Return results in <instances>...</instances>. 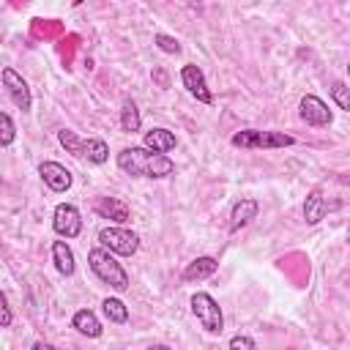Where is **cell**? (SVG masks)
Returning <instances> with one entry per match:
<instances>
[{
	"mask_svg": "<svg viewBox=\"0 0 350 350\" xmlns=\"http://www.w3.org/2000/svg\"><path fill=\"white\" fill-rule=\"evenodd\" d=\"M71 325L82 334V336H90V339H98L101 336V323H98V317L90 312V309H79V312H74V317H71Z\"/></svg>",
	"mask_w": 350,
	"mask_h": 350,
	"instance_id": "17",
	"label": "cell"
},
{
	"mask_svg": "<svg viewBox=\"0 0 350 350\" xmlns=\"http://www.w3.org/2000/svg\"><path fill=\"white\" fill-rule=\"evenodd\" d=\"M30 350H57V347H52L49 342H41V339H38V342H33V347H30Z\"/></svg>",
	"mask_w": 350,
	"mask_h": 350,
	"instance_id": "28",
	"label": "cell"
},
{
	"mask_svg": "<svg viewBox=\"0 0 350 350\" xmlns=\"http://www.w3.org/2000/svg\"><path fill=\"white\" fill-rule=\"evenodd\" d=\"M235 148H252V150H273V148H290L295 139L284 131H260V129H243L235 131L230 139Z\"/></svg>",
	"mask_w": 350,
	"mask_h": 350,
	"instance_id": "3",
	"label": "cell"
},
{
	"mask_svg": "<svg viewBox=\"0 0 350 350\" xmlns=\"http://www.w3.org/2000/svg\"><path fill=\"white\" fill-rule=\"evenodd\" d=\"M118 167L131 178H170L175 172V161L170 156L148 148H123L118 153Z\"/></svg>",
	"mask_w": 350,
	"mask_h": 350,
	"instance_id": "1",
	"label": "cell"
},
{
	"mask_svg": "<svg viewBox=\"0 0 350 350\" xmlns=\"http://www.w3.org/2000/svg\"><path fill=\"white\" fill-rule=\"evenodd\" d=\"M153 79H156L161 88H167V85H170V79H167V74H164L161 68H156V71H153Z\"/></svg>",
	"mask_w": 350,
	"mask_h": 350,
	"instance_id": "27",
	"label": "cell"
},
{
	"mask_svg": "<svg viewBox=\"0 0 350 350\" xmlns=\"http://www.w3.org/2000/svg\"><path fill=\"white\" fill-rule=\"evenodd\" d=\"M3 88L8 90V96H11V101L16 104V109H22V112H30V107H33V96H30V88H27V82L14 71V68H3Z\"/></svg>",
	"mask_w": 350,
	"mask_h": 350,
	"instance_id": "9",
	"label": "cell"
},
{
	"mask_svg": "<svg viewBox=\"0 0 350 350\" xmlns=\"http://www.w3.org/2000/svg\"><path fill=\"white\" fill-rule=\"evenodd\" d=\"M298 109H301V120L309 126H331V120H334V112L328 109V104L312 93H306L301 98Z\"/></svg>",
	"mask_w": 350,
	"mask_h": 350,
	"instance_id": "8",
	"label": "cell"
},
{
	"mask_svg": "<svg viewBox=\"0 0 350 350\" xmlns=\"http://www.w3.org/2000/svg\"><path fill=\"white\" fill-rule=\"evenodd\" d=\"M148 350H170L167 345H153V347H148Z\"/></svg>",
	"mask_w": 350,
	"mask_h": 350,
	"instance_id": "29",
	"label": "cell"
},
{
	"mask_svg": "<svg viewBox=\"0 0 350 350\" xmlns=\"http://www.w3.org/2000/svg\"><path fill=\"white\" fill-rule=\"evenodd\" d=\"M57 142L66 148V153H71V156H79V145H82V139L71 131V129H60L57 131Z\"/></svg>",
	"mask_w": 350,
	"mask_h": 350,
	"instance_id": "22",
	"label": "cell"
},
{
	"mask_svg": "<svg viewBox=\"0 0 350 350\" xmlns=\"http://www.w3.org/2000/svg\"><path fill=\"white\" fill-rule=\"evenodd\" d=\"M180 82H183V88L189 90V96H194L200 104H213V93H211V88H208L205 74H202L200 66L186 63V66L180 68Z\"/></svg>",
	"mask_w": 350,
	"mask_h": 350,
	"instance_id": "7",
	"label": "cell"
},
{
	"mask_svg": "<svg viewBox=\"0 0 350 350\" xmlns=\"http://www.w3.org/2000/svg\"><path fill=\"white\" fill-rule=\"evenodd\" d=\"M38 175H41V180H44L52 191H57V194L68 191L71 183H74L71 170H66L60 161H41V164H38Z\"/></svg>",
	"mask_w": 350,
	"mask_h": 350,
	"instance_id": "10",
	"label": "cell"
},
{
	"mask_svg": "<svg viewBox=\"0 0 350 350\" xmlns=\"http://www.w3.org/2000/svg\"><path fill=\"white\" fill-rule=\"evenodd\" d=\"M52 262H55V268H57L60 276H71V273L77 271L74 252H71V246H68L66 241H55V243H52Z\"/></svg>",
	"mask_w": 350,
	"mask_h": 350,
	"instance_id": "16",
	"label": "cell"
},
{
	"mask_svg": "<svg viewBox=\"0 0 350 350\" xmlns=\"http://www.w3.org/2000/svg\"><path fill=\"white\" fill-rule=\"evenodd\" d=\"M325 211H328V202H325L323 191L312 189L306 194V200H304V219H306V224H320L325 219Z\"/></svg>",
	"mask_w": 350,
	"mask_h": 350,
	"instance_id": "13",
	"label": "cell"
},
{
	"mask_svg": "<svg viewBox=\"0 0 350 350\" xmlns=\"http://www.w3.org/2000/svg\"><path fill=\"white\" fill-rule=\"evenodd\" d=\"M219 271V260L216 257H197L186 265L183 271V282H202L208 276H213Z\"/></svg>",
	"mask_w": 350,
	"mask_h": 350,
	"instance_id": "14",
	"label": "cell"
},
{
	"mask_svg": "<svg viewBox=\"0 0 350 350\" xmlns=\"http://www.w3.org/2000/svg\"><path fill=\"white\" fill-rule=\"evenodd\" d=\"M331 98L336 101L339 109H350V88H347L345 82H334V88H331Z\"/></svg>",
	"mask_w": 350,
	"mask_h": 350,
	"instance_id": "24",
	"label": "cell"
},
{
	"mask_svg": "<svg viewBox=\"0 0 350 350\" xmlns=\"http://www.w3.org/2000/svg\"><path fill=\"white\" fill-rule=\"evenodd\" d=\"M52 230L60 235V238H77L82 232V216L77 211V205L71 202H60L55 205V213H52Z\"/></svg>",
	"mask_w": 350,
	"mask_h": 350,
	"instance_id": "6",
	"label": "cell"
},
{
	"mask_svg": "<svg viewBox=\"0 0 350 350\" xmlns=\"http://www.w3.org/2000/svg\"><path fill=\"white\" fill-rule=\"evenodd\" d=\"M139 126H142L139 109H137V104L131 98H126L123 107H120V129L129 131V134H134V131H139Z\"/></svg>",
	"mask_w": 350,
	"mask_h": 350,
	"instance_id": "19",
	"label": "cell"
},
{
	"mask_svg": "<svg viewBox=\"0 0 350 350\" xmlns=\"http://www.w3.org/2000/svg\"><path fill=\"white\" fill-rule=\"evenodd\" d=\"M11 323H14V312H11V306H8L5 293L0 290V328H8Z\"/></svg>",
	"mask_w": 350,
	"mask_h": 350,
	"instance_id": "25",
	"label": "cell"
},
{
	"mask_svg": "<svg viewBox=\"0 0 350 350\" xmlns=\"http://www.w3.org/2000/svg\"><path fill=\"white\" fill-rule=\"evenodd\" d=\"M191 312H194V317L200 320V325H202L208 334H221V328H224V314H221V306L213 301V295H208V293H194V295H191Z\"/></svg>",
	"mask_w": 350,
	"mask_h": 350,
	"instance_id": "5",
	"label": "cell"
},
{
	"mask_svg": "<svg viewBox=\"0 0 350 350\" xmlns=\"http://www.w3.org/2000/svg\"><path fill=\"white\" fill-rule=\"evenodd\" d=\"M153 44H156L161 52H167V55H178V52H180L178 38H172V36H167V33H156V36H153Z\"/></svg>",
	"mask_w": 350,
	"mask_h": 350,
	"instance_id": "23",
	"label": "cell"
},
{
	"mask_svg": "<svg viewBox=\"0 0 350 350\" xmlns=\"http://www.w3.org/2000/svg\"><path fill=\"white\" fill-rule=\"evenodd\" d=\"M230 350H257V345H254L252 336H246V334H235V336L230 339Z\"/></svg>",
	"mask_w": 350,
	"mask_h": 350,
	"instance_id": "26",
	"label": "cell"
},
{
	"mask_svg": "<svg viewBox=\"0 0 350 350\" xmlns=\"http://www.w3.org/2000/svg\"><path fill=\"white\" fill-rule=\"evenodd\" d=\"M101 306H104V314H107L109 323H118L120 325V323L129 320V309H126V304L120 298H104Z\"/></svg>",
	"mask_w": 350,
	"mask_h": 350,
	"instance_id": "20",
	"label": "cell"
},
{
	"mask_svg": "<svg viewBox=\"0 0 350 350\" xmlns=\"http://www.w3.org/2000/svg\"><path fill=\"white\" fill-rule=\"evenodd\" d=\"M257 211H260L257 200H241V202H235L232 205V213H230V232H238L241 227H246L257 216Z\"/></svg>",
	"mask_w": 350,
	"mask_h": 350,
	"instance_id": "15",
	"label": "cell"
},
{
	"mask_svg": "<svg viewBox=\"0 0 350 350\" xmlns=\"http://www.w3.org/2000/svg\"><path fill=\"white\" fill-rule=\"evenodd\" d=\"M88 265H90V271H93L104 284L115 287L118 293H123V290L129 287V273H126V268H123L107 249H101V246L90 249V252H88Z\"/></svg>",
	"mask_w": 350,
	"mask_h": 350,
	"instance_id": "2",
	"label": "cell"
},
{
	"mask_svg": "<svg viewBox=\"0 0 350 350\" xmlns=\"http://www.w3.org/2000/svg\"><path fill=\"white\" fill-rule=\"evenodd\" d=\"M98 243L101 249H107L109 254H120V257H131L139 249V235L126 230V227H104L98 232Z\"/></svg>",
	"mask_w": 350,
	"mask_h": 350,
	"instance_id": "4",
	"label": "cell"
},
{
	"mask_svg": "<svg viewBox=\"0 0 350 350\" xmlns=\"http://www.w3.org/2000/svg\"><path fill=\"white\" fill-rule=\"evenodd\" d=\"M175 145H178L175 134H172L170 129H161V126L145 131V139H142V148H148V150H153V153H161V156H167Z\"/></svg>",
	"mask_w": 350,
	"mask_h": 350,
	"instance_id": "12",
	"label": "cell"
},
{
	"mask_svg": "<svg viewBox=\"0 0 350 350\" xmlns=\"http://www.w3.org/2000/svg\"><path fill=\"white\" fill-rule=\"evenodd\" d=\"M14 139H16V126H14V120H11L8 112H0V148L14 145Z\"/></svg>",
	"mask_w": 350,
	"mask_h": 350,
	"instance_id": "21",
	"label": "cell"
},
{
	"mask_svg": "<svg viewBox=\"0 0 350 350\" xmlns=\"http://www.w3.org/2000/svg\"><path fill=\"white\" fill-rule=\"evenodd\" d=\"M93 211H96L101 219H109V221H115V224H126V221L131 219L129 205H126L123 200H118V197H98V200L93 202Z\"/></svg>",
	"mask_w": 350,
	"mask_h": 350,
	"instance_id": "11",
	"label": "cell"
},
{
	"mask_svg": "<svg viewBox=\"0 0 350 350\" xmlns=\"http://www.w3.org/2000/svg\"><path fill=\"white\" fill-rule=\"evenodd\" d=\"M79 159H88L90 164H104L109 159V148L104 139L98 137H90V139H82L79 145Z\"/></svg>",
	"mask_w": 350,
	"mask_h": 350,
	"instance_id": "18",
	"label": "cell"
}]
</instances>
